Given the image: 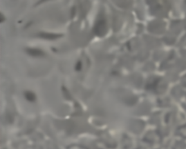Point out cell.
<instances>
[{"mask_svg":"<svg viewBox=\"0 0 186 149\" xmlns=\"http://www.w3.org/2000/svg\"><path fill=\"white\" fill-rule=\"evenodd\" d=\"M27 53L31 56L33 57H42L44 56V53L43 50L39 49L28 48L26 50Z\"/></svg>","mask_w":186,"mask_h":149,"instance_id":"3957f363","label":"cell"},{"mask_svg":"<svg viewBox=\"0 0 186 149\" xmlns=\"http://www.w3.org/2000/svg\"><path fill=\"white\" fill-rule=\"evenodd\" d=\"M24 96L26 99L30 102H34L36 99L35 94L31 91H26L24 92Z\"/></svg>","mask_w":186,"mask_h":149,"instance_id":"277c9868","label":"cell"},{"mask_svg":"<svg viewBox=\"0 0 186 149\" xmlns=\"http://www.w3.org/2000/svg\"><path fill=\"white\" fill-rule=\"evenodd\" d=\"M81 68H82V63H81V61H79L76 64L75 70H77V71H80V70H81Z\"/></svg>","mask_w":186,"mask_h":149,"instance_id":"5b68a950","label":"cell"},{"mask_svg":"<svg viewBox=\"0 0 186 149\" xmlns=\"http://www.w3.org/2000/svg\"><path fill=\"white\" fill-rule=\"evenodd\" d=\"M38 36L44 39V40H56V39H58L61 37L63 36L62 34H53V33H40L38 35Z\"/></svg>","mask_w":186,"mask_h":149,"instance_id":"7a4b0ae2","label":"cell"},{"mask_svg":"<svg viewBox=\"0 0 186 149\" xmlns=\"http://www.w3.org/2000/svg\"><path fill=\"white\" fill-rule=\"evenodd\" d=\"M5 20V18L3 17V15L2 14H1V23L3 22V21Z\"/></svg>","mask_w":186,"mask_h":149,"instance_id":"8992f818","label":"cell"},{"mask_svg":"<svg viewBox=\"0 0 186 149\" xmlns=\"http://www.w3.org/2000/svg\"><path fill=\"white\" fill-rule=\"evenodd\" d=\"M46 1H48V0H40V2H39V3H42V2H46Z\"/></svg>","mask_w":186,"mask_h":149,"instance_id":"52a82bcc","label":"cell"},{"mask_svg":"<svg viewBox=\"0 0 186 149\" xmlns=\"http://www.w3.org/2000/svg\"><path fill=\"white\" fill-rule=\"evenodd\" d=\"M106 31V23L104 19H100L96 23L94 27V32L99 36H103Z\"/></svg>","mask_w":186,"mask_h":149,"instance_id":"6da1fadb","label":"cell"}]
</instances>
